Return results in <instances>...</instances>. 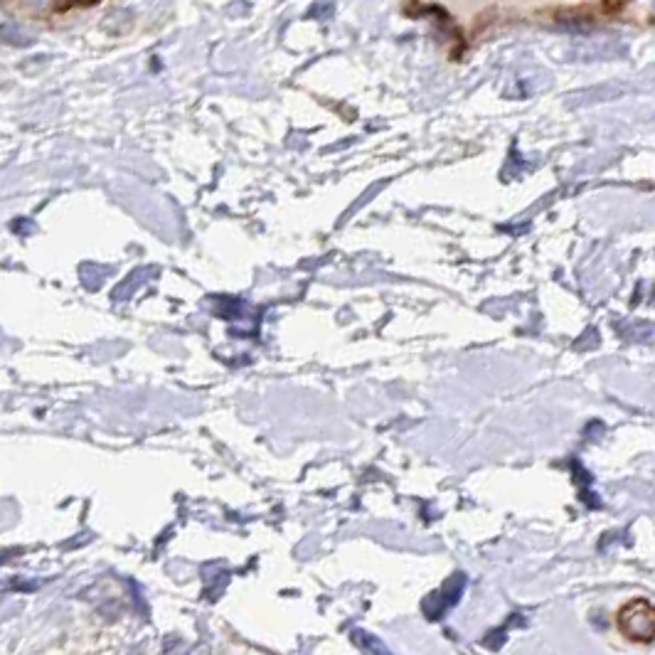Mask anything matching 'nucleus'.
Returning a JSON list of instances; mask_svg holds the SVG:
<instances>
[{
	"label": "nucleus",
	"mask_w": 655,
	"mask_h": 655,
	"mask_svg": "<svg viewBox=\"0 0 655 655\" xmlns=\"http://www.w3.org/2000/svg\"><path fill=\"white\" fill-rule=\"evenodd\" d=\"M616 628L631 643L650 645L655 638V608L648 599H631L616 613Z\"/></svg>",
	"instance_id": "obj_1"
}]
</instances>
